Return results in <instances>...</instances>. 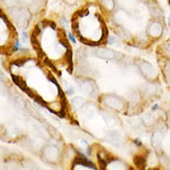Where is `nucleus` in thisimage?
Instances as JSON below:
<instances>
[{
  "label": "nucleus",
  "mask_w": 170,
  "mask_h": 170,
  "mask_svg": "<svg viewBox=\"0 0 170 170\" xmlns=\"http://www.w3.org/2000/svg\"><path fill=\"white\" fill-rule=\"evenodd\" d=\"M135 141H136V143H139V144H140V145H141V143H140V140H138V139H137V140H135Z\"/></svg>",
  "instance_id": "17"
},
{
  "label": "nucleus",
  "mask_w": 170,
  "mask_h": 170,
  "mask_svg": "<svg viewBox=\"0 0 170 170\" xmlns=\"http://www.w3.org/2000/svg\"><path fill=\"white\" fill-rule=\"evenodd\" d=\"M45 63H46V65H48V66H49L55 73H58L59 75H61V72H59L58 70H57V68L54 66V64L52 63V62L49 60V59H48V58H46L45 59Z\"/></svg>",
  "instance_id": "6"
},
{
  "label": "nucleus",
  "mask_w": 170,
  "mask_h": 170,
  "mask_svg": "<svg viewBox=\"0 0 170 170\" xmlns=\"http://www.w3.org/2000/svg\"><path fill=\"white\" fill-rule=\"evenodd\" d=\"M95 54L97 55V57L99 58H101V59H106V60H112L115 57V52L112 51L111 49H101V48H99Z\"/></svg>",
  "instance_id": "1"
},
{
  "label": "nucleus",
  "mask_w": 170,
  "mask_h": 170,
  "mask_svg": "<svg viewBox=\"0 0 170 170\" xmlns=\"http://www.w3.org/2000/svg\"><path fill=\"white\" fill-rule=\"evenodd\" d=\"M115 41V38L113 36H109V37H108V42H109V44H112Z\"/></svg>",
  "instance_id": "13"
},
{
  "label": "nucleus",
  "mask_w": 170,
  "mask_h": 170,
  "mask_svg": "<svg viewBox=\"0 0 170 170\" xmlns=\"http://www.w3.org/2000/svg\"><path fill=\"white\" fill-rule=\"evenodd\" d=\"M69 38H70L73 42H75V39H74V37H73V34H69Z\"/></svg>",
  "instance_id": "15"
},
{
  "label": "nucleus",
  "mask_w": 170,
  "mask_h": 170,
  "mask_svg": "<svg viewBox=\"0 0 170 170\" xmlns=\"http://www.w3.org/2000/svg\"><path fill=\"white\" fill-rule=\"evenodd\" d=\"M72 29H73V31L75 32V33L79 32V31H78V29H79L78 22H73V24H72Z\"/></svg>",
  "instance_id": "8"
},
{
  "label": "nucleus",
  "mask_w": 170,
  "mask_h": 170,
  "mask_svg": "<svg viewBox=\"0 0 170 170\" xmlns=\"http://www.w3.org/2000/svg\"><path fill=\"white\" fill-rule=\"evenodd\" d=\"M60 42H61V44H62L63 47H65L67 49H70V45H69V42H68L67 40L64 39V40H61Z\"/></svg>",
  "instance_id": "11"
},
{
  "label": "nucleus",
  "mask_w": 170,
  "mask_h": 170,
  "mask_svg": "<svg viewBox=\"0 0 170 170\" xmlns=\"http://www.w3.org/2000/svg\"><path fill=\"white\" fill-rule=\"evenodd\" d=\"M35 35H38V34H41V30H40V28H39V26L37 25V26H35V28H34V32H33Z\"/></svg>",
  "instance_id": "12"
},
{
  "label": "nucleus",
  "mask_w": 170,
  "mask_h": 170,
  "mask_svg": "<svg viewBox=\"0 0 170 170\" xmlns=\"http://www.w3.org/2000/svg\"><path fill=\"white\" fill-rule=\"evenodd\" d=\"M157 109V105H154V107H153V110H156Z\"/></svg>",
  "instance_id": "18"
},
{
  "label": "nucleus",
  "mask_w": 170,
  "mask_h": 170,
  "mask_svg": "<svg viewBox=\"0 0 170 170\" xmlns=\"http://www.w3.org/2000/svg\"><path fill=\"white\" fill-rule=\"evenodd\" d=\"M65 58H66V61L69 64L68 72L72 73H73V52L71 49H67V52L65 54Z\"/></svg>",
  "instance_id": "3"
},
{
  "label": "nucleus",
  "mask_w": 170,
  "mask_h": 170,
  "mask_svg": "<svg viewBox=\"0 0 170 170\" xmlns=\"http://www.w3.org/2000/svg\"><path fill=\"white\" fill-rule=\"evenodd\" d=\"M58 115H59V116H60V117H62H62H65V110H64V109H62V111H61V112L58 113Z\"/></svg>",
  "instance_id": "14"
},
{
  "label": "nucleus",
  "mask_w": 170,
  "mask_h": 170,
  "mask_svg": "<svg viewBox=\"0 0 170 170\" xmlns=\"http://www.w3.org/2000/svg\"><path fill=\"white\" fill-rule=\"evenodd\" d=\"M48 24H50V26H51L52 29H56V27H55V23H54L53 22H49Z\"/></svg>",
  "instance_id": "16"
},
{
  "label": "nucleus",
  "mask_w": 170,
  "mask_h": 170,
  "mask_svg": "<svg viewBox=\"0 0 170 170\" xmlns=\"http://www.w3.org/2000/svg\"><path fill=\"white\" fill-rule=\"evenodd\" d=\"M27 60H18V61H16V62H13V64H15V65H17V66H22V65H23L24 64V62H26Z\"/></svg>",
  "instance_id": "9"
},
{
  "label": "nucleus",
  "mask_w": 170,
  "mask_h": 170,
  "mask_svg": "<svg viewBox=\"0 0 170 170\" xmlns=\"http://www.w3.org/2000/svg\"><path fill=\"white\" fill-rule=\"evenodd\" d=\"M36 102H38L39 104H41L42 106H47V103H46V101L39 96V95H37V94H34V95H33V97H32Z\"/></svg>",
  "instance_id": "5"
},
{
  "label": "nucleus",
  "mask_w": 170,
  "mask_h": 170,
  "mask_svg": "<svg viewBox=\"0 0 170 170\" xmlns=\"http://www.w3.org/2000/svg\"><path fill=\"white\" fill-rule=\"evenodd\" d=\"M98 160H99V164H100V166L101 169H105L106 168V165H107V162L105 160H103L102 158L100 157V155H98Z\"/></svg>",
  "instance_id": "7"
},
{
  "label": "nucleus",
  "mask_w": 170,
  "mask_h": 170,
  "mask_svg": "<svg viewBox=\"0 0 170 170\" xmlns=\"http://www.w3.org/2000/svg\"><path fill=\"white\" fill-rule=\"evenodd\" d=\"M31 41H32V45H33L34 48L35 49V51H36V53H37V55H38L39 58H42V57H44L45 54L43 53L41 46H40L38 40H37V38H36V35L34 33L32 34V36H31Z\"/></svg>",
  "instance_id": "2"
},
{
  "label": "nucleus",
  "mask_w": 170,
  "mask_h": 170,
  "mask_svg": "<svg viewBox=\"0 0 170 170\" xmlns=\"http://www.w3.org/2000/svg\"><path fill=\"white\" fill-rule=\"evenodd\" d=\"M103 5L106 6L107 8H110V9L112 8V6H113L112 0H106V1H103Z\"/></svg>",
  "instance_id": "10"
},
{
  "label": "nucleus",
  "mask_w": 170,
  "mask_h": 170,
  "mask_svg": "<svg viewBox=\"0 0 170 170\" xmlns=\"http://www.w3.org/2000/svg\"><path fill=\"white\" fill-rule=\"evenodd\" d=\"M145 163H146L145 158L142 157V156H140V155H138V156H136V157L134 158V164H135V165L138 166L139 168H142V167L144 166Z\"/></svg>",
  "instance_id": "4"
}]
</instances>
